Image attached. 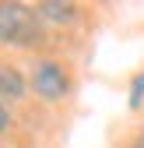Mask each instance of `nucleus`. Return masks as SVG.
<instances>
[{
    "label": "nucleus",
    "instance_id": "423d86ee",
    "mask_svg": "<svg viewBox=\"0 0 144 148\" xmlns=\"http://www.w3.org/2000/svg\"><path fill=\"white\" fill-rule=\"evenodd\" d=\"M7 127V109H4V102H0V131Z\"/></svg>",
    "mask_w": 144,
    "mask_h": 148
},
{
    "label": "nucleus",
    "instance_id": "39448f33",
    "mask_svg": "<svg viewBox=\"0 0 144 148\" xmlns=\"http://www.w3.org/2000/svg\"><path fill=\"white\" fill-rule=\"evenodd\" d=\"M144 106V71L134 74V81H130V109H141Z\"/></svg>",
    "mask_w": 144,
    "mask_h": 148
},
{
    "label": "nucleus",
    "instance_id": "7ed1b4c3",
    "mask_svg": "<svg viewBox=\"0 0 144 148\" xmlns=\"http://www.w3.org/2000/svg\"><path fill=\"white\" fill-rule=\"evenodd\" d=\"M25 92V78L18 74V67L0 64V99H21Z\"/></svg>",
    "mask_w": 144,
    "mask_h": 148
},
{
    "label": "nucleus",
    "instance_id": "f257e3e1",
    "mask_svg": "<svg viewBox=\"0 0 144 148\" xmlns=\"http://www.w3.org/2000/svg\"><path fill=\"white\" fill-rule=\"evenodd\" d=\"M42 18L28 11L25 4H0V42L7 46H32L42 39V28H39Z\"/></svg>",
    "mask_w": 144,
    "mask_h": 148
},
{
    "label": "nucleus",
    "instance_id": "0eeeda50",
    "mask_svg": "<svg viewBox=\"0 0 144 148\" xmlns=\"http://www.w3.org/2000/svg\"><path fill=\"white\" fill-rule=\"evenodd\" d=\"M130 148H144V131H141V134L134 138V145H130Z\"/></svg>",
    "mask_w": 144,
    "mask_h": 148
},
{
    "label": "nucleus",
    "instance_id": "f03ea898",
    "mask_svg": "<svg viewBox=\"0 0 144 148\" xmlns=\"http://www.w3.org/2000/svg\"><path fill=\"white\" fill-rule=\"evenodd\" d=\"M32 88H35L39 99L60 102L67 92H70V78H67V71H63L56 60H39L35 71H32Z\"/></svg>",
    "mask_w": 144,
    "mask_h": 148
},
{
    "label": "nucleus",
    "instance_id": "20e7f679",
    "mask_svg": "<svg viewBox=\"0 0 144 148\" xmlns=\"http://www.w3.org/2000/svg\"><path fill=\"white\" fill-rule=\"evenodd\" d=\"M35 14H39L42 21H74L77 7L74 4H60V0H46V4L35 7Z\"/></svg>",
    "mask_w": 144,
    "mask_h": 148
}]
</instances>
